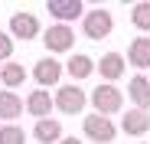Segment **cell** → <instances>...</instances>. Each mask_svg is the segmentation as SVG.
<instances>
[{
    "mask_svg": "<svg viewBox=\"0 0 150 144\" xmlns=\"http://www.w3.org/2000/svg\"><path fill=\"white\" fill-rule=\"evenodd\" d=\"M98 76H101L108 85H114V79L124 76V56L121 53H105L98 59Z\"/></svg>",
    "mask_w": 150,
    "mask_h": 144,
    "instance_id": "cell-12",
    "label": "cell"
},
{
    "mask_svg": "<svg viewBox=\"0 0 150 144\" xmlns=\"http://www.w3.org/2000/svg\"><path fill=\"white\" fill-rule=\"evenodd\" d=\"M121 131L131 134V138L147 134V131H150V111H137V108L124 111V118H121Z\"/></svg>",
    "mask_w": 150,
    "mask_h": 144,
    "instance_id": "cell-10",
    "label": "cell"
},
{
    "mask_svg": "<svg viewBox=\"0 0 150 144\" xmlns=\"http://www.w3.org/2000/svg\"><path fill=\"white\" fill-rule=\"evenodd\" d=\"M62 69L69 72L72 79H88L91 72H95V59H91V56H85V53H75V56H72Z\"/></svg>",
    "mask_w": 150,
    "mask_h": 144,
    "instance_id": "cell-16",
    "label": "cell"
},
{
    "mask_svg": "<svg viewBox=\"0 0 150 144\" xmlns=\"http://www.w3.org/2000/svg\"><path fill=\"white\" fill-rule=\"evenodd\" d=\"M46 13L56 16V23L72 26V20H82V16H85V4H82V0H49V4H46Z\"/></svg>",
    "mask_w": 150,
    "mask_h": 144,
    "instance_id": "cell-7",
    "label": "cell"
},
{
    "mask_svg": "<svg viewBox=\"0 0 150 144\" xmlns=\"http://www.w3.org/2000/svg\"><path fill=\"white\" fill-rule=\"evenodd\" d=\"M59 144H82V141H79V138H65V134H62V141H59Z\"/></svg>",
    "mask_w": 150,
    "mask_h": 144,
    "instance_id": "cell-21",
    "label": "cell"
},
{
    "mask_svg": "<svg viewBox=\"0 0 150 144\" xmlns=\"http://www.w3.org/2000/svg\"><path fill=\"white\" fill-rule=\"evenodd\" d=\"M85 105H88V92H85V88H79L75 82L59 85L56 98H52V108H59L62 115H82V111H85Z\"/></svg>",
    "mask_w": 150,
    "mask_h": 144,
    "instance_id": "cell-2",
    "label": "cell"
},
{
    "mask_svg": "<svg viewBox=\"0 0 150 144\" xmlns=\"http://www.w3.org/2000/svg\"><path fill=\"white\" fill-rule=\"evenodd\" d=\"M23 108H26L36 121H42V118H49V111H52V95L46 88H36V92H30V98L23 102Z\"/></svg>",
    "mask_w": 150,
    "mask_h": 144,
    "instance_id": "cell-11",
    "label": "cell"
},
{
    "mask_svg": "<svg viewBox=\"0 0 150 144\" xmlns=\"http://www.w3.org/2000/svg\"><path fill=\"white\" fill-rule=\"evenodd\" d=\"M39 30H42V23H39V16L30 13V10H16V13L10 16V39H13V43H16V39H20V43L36 39Z\"/></svg>",
    "mask_w": 150,
    "mask_h": 144,
    "instance_id": "cell-5",
    "label": "cell"
},
{
    "mask_svg": "<svg viewBox=\"0 0 150 144\" xmlns=\"http://www.w3.org/2000/svg\"><path fill=\"white\" fill-rule=\"evenodd\" d=\"M10 56H13V39H10V33L0 30V62H10Z\"/></svg>",
    "mask_w": 150,
    "mask_h": 144,
    "instance_id": "cell-20",
    "label": "cell"
},
{
    "mask_svg": "<svg viewBox=\"0 0 150 144\" xmlns=\"http://www.w3.org/2000/svg\"><path fill=\"white\" fill-rule=\"evenodd\" d=\"M23 115V102L16 92H0V121L16 125V118Z\"/></svg>",
    "mask_w": 150,
    "mask_h": 144,
    "instance_id": "cell-15",
    "label": "cell"
},
{
    "mask_svg": "<svg viewBox=\"0 0 150 144\" xmlns=\"http://www.w3.org/2000/svg\"><path fill=\"white\" fill-rule=\"evenodd\" d=\"M62 62L56 59V56H42V59H36V66H33V79H36V85L39 88H52V85H59L62 82Z\"/></svg>",
    "mask_w": 150,
    "mask_h": 144,
    "instance_id": "cell-6",
    "label": "cell"
},
{
    "mask_svg": "<svg viewBox=\"0 0 150 144\" xmlns=\"http://www.w3.org/2000/svg\"><path fill=\"white\" fill-rule=\"evenodd\" d=\"M46 49L49 53H72V46H75V30L65 26V23H52V26L46 30Z\"/></svg>",
    "mask_w": 150,
    "mask_h": 144,
    "instance_id": "cell-8",
    "label": "cell"
},
{
    "mask_svg": "<svg viewBox=\"0 0 150 144\" xmlns=\"http://www.w3.org/2000/svg\"><path fill=\"white\" fill-rule=\"evenodd\" d=\"M0 82H4L7 88H20L23 82H26V69H23L20 62H4V66H0Z\"/></svg>",
    "mask_w": 150,
    "mask_h": 144,
    "instance_id": "cell-17",
    "label": "cell"
},
{
    "mask_svg": "<svg viewBox=\"0 0 150 144\" xmlns=\"http://www.w3.org/2000/svg\"><path fill=\"white\" fill-rule=\"evenodd\" d=\"M0 144H26V131L20 125H0Z\"/></svg>",
    "mask_w": 150,
    "mask_h": 144,
    "instance_id": "cell-19",
    "label": "cell"
},
{
    "mask_svg": "<svg viewBox=\"0 0 150 144\" xmlns=\"http://www.w3.org/2000/svg\"><path fill=\"white\" fill-rule=\"evenodd\" d=\"M82 131H85V138L88 141H95V144H111L114 138H117V125L111 121V118H105V115H88V118H82Z\"/></svg>",
    "mask_w": 150,
    "mask_h": 144,
    "instance_id": "cell-4",
    "label": "cell"
},
{
    "mask_svg": "<svg viewBox=\"0 0 150 144\" xmlns=\"http://www.w3.org/2000/svg\"><path fill=\"white\" fill-rule=\"evenodd\" d=\"M88 102L95 105V115H105V118H111V115H117L121 111V105H124V95H121V88L117 85H98L91 95H88Z\"/></svg>",
    "mask_w": 150,
    "mask_h": 144,
    "instance_id": "cell-3",
    "label": "cell"
},
{
    "mask_svg": "<svg viewBox=\"0 0 150 144\" xmlns=\"http://www.w3.org/2000/svg\"><path fill=\"white\" fill-rule=\"evenodd\" d=\"M111 30H114V16H111L105 7L85 10V16H82V33H85V39H108Z\"/></svg>",
    "mask_w": 150,
    "mask_h": 144,
    "instance_id": "cell-1",
    "label": "cell"
},
{
    "mask_svg": "<svg viewBox=\"0 0 150 144\" xmlns=\"http://www.w3.org/2000/svg\"><path fill=\"white\" fill-rule=\"evenodd\" d=\"M127 98L134 102V108L137 111H150V79L147 76H137L127 82Z\"/></svg>",
    "mask_w": 150,
    "mask_h": 144,
    "instance_id": "cell-9",
    "label": "cell"
},
{
    "mask_svg": "<svg viewBox=\"0 0 150 144\" xmlns=\"http://www.w3.org/2000/svg\"><path fill=\"white\" fill-rule=\"evenodd\" d=\"M33 138L39 144H59L62 141V125L56 121V118H42V121H36V128H33Z\"/></svg>",
    "mask_w": 150,
    "mask_h": 144,
    "instance_id": "cell-14",
    "label": "cell"
},
{
    "mask_svg": "<svg viewBox=\"0 0 150 144\" xmlns=\"http://www.w3.org/2000/svg\"><path fill=\"white\" fill-rule=\"evenodd\" d=\"M127 66L134 69H150V36H137L127 46Z\"/></svg>",
    "mask_w": 150,
    "mask_h": 144,
    "instance_id": "cell-13",
    "label": "cell"
},
{
    "mask_svg": "<svg viewBox=\"0 0 150 144\" xmlns=\"http://www.w3.org/2000/svg\"><path fill=\"white\" fill-rule=\"evenodd\" d=\"M131 23H134L140 33H150V0L134 4V10H131Z\"/></svg>",
    "mask_w": 150,
    "mask_h": 144,
    "instance_id": "cell-18",
    "label": "cell"
}]
</instances>
